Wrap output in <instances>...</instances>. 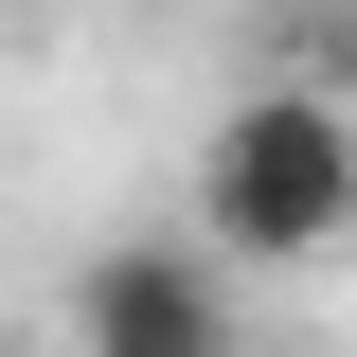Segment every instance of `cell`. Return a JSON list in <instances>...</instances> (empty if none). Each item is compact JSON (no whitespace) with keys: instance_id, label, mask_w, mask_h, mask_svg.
<instances>
[{"instance_id":"3957f363","label":"cell","mask_w":357,"mask_h":357,"mask_svg":"<svg viewBox=\"0 0 357 357\" xmlns=\"http://www.w3.org/2000/svg\"><path fill=\"white\" fill-rule=\"evenodd\" d=\"M286 72H304V89H340V107H357V0H340V18H304V54H286Z\"/></svg>"},{"instance_id":"7a4b0ae2","label":"cell","mask_w":357,"mask_h":357,"mask_svg":"<svg viewBox=\"0 0 357 357\" xmlns=\"http://www.w3.org/2000/svg\"><path fill=\"white\" fill-rule=\"evenodd\" d=\"M72 357H232V268H215V232H126V250H89Z\"/></svg>"},{"instance_id":"6da1fadb","label":"cell","mask_w":357,"mask_h":357,"mask_svg":"<svg viewBox=\"0 0 357 357\" xmlns=\"http://www.w3.org/2000/svg\"><path fill=\"white\" fill-rule=\"evenodd\" d=\"M197 232L250 268H321L357 232V107L304 72H250L215 107V143H197Z\"/></svg>"}]
</instances>
